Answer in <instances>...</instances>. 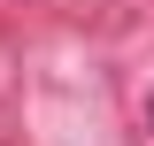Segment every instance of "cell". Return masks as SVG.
I'll return each instance as SVG.
<instances>
[{
  "label": "cell",
  "mask_w": 154,
  "mask_h": 146,
  "mask_svg": "<svg viewBox=\"0 0 154 146\" xmlns=\"http://www.w3.org/2000/svg\"><path fill=\"white\" fill-rule=\"evenodd\" d=\"M146 123H154V92H146Z\"/></svg>",
  "instance_id": "6da1fadb"
}]
</instances>
